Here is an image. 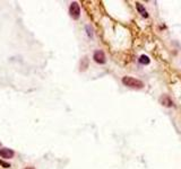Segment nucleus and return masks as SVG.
<instances>
[{
	"mask_svg": "<svg viewBox=\"0 0 181 169\" xmlns=\"http://www.w3.org/2000/svg\"><path fill=\"white\" fill-rule=\"evenodd\" d=\"M86 30L88 31V36H89V37H92V32H91V27H89V26H86Z\"/></svg>",
	"mask_w": 181,
	"mask_h": 169,
	"instance_id": "9",
	"label": "nucleus"
},
{
	"mask_svg": "<svg viewBox=\"0 0 181 169\" xmlns=\"http://www.w3.org/2000/svg\"><path fill=\"white\" fill-rule=\"evenodd\" d=\"M69 14L70 16L74 18V19H78L79 18V15H80V8H79V5L77 2H73L69 7Z\"/></svg>",
	"mask_w": 181,
	"mask_h": 169,
	"instance_id": "2",
	"label": "nucleus"
},
{
	"mask_svg": "<svg viewBox=\"0 0 181 169\" xmlns=\"http://www.w3.org/2000/svg\"><path fill=\"white\" fill-rule=\"evenodd\" d=\"M0 157L5 159H11L14 157V151L8 148H2L0 150Z\"/></svg>",
	"mask_w": 181,
	"mask_h": 169,
	"instance_id": "4",
	"label": "nucleus"
},
{
	"mask_svg": "<svg viewBox=\"0 0 181 169\" xmlns=\"http://www.w3.org/2000/svg\"><path fill=\"white\" fill-rule=\"evenodd\" d=\"M25 169H35V168H34V167H26Z\"/></svg>",
	"mask_w": 181,
	"mask_h": 169,
	"instance_id": "10",
	"label": "nucleus"
},
{
	"mask_svg": "<svg viewBox=\"0 0 181 169\" xmlns=\"http://www.w3.org/2000/svg\"><path fill=\"white\" fill-rule=\"evenodd\" d=\"M122 84L129 87V88H135V89H141L144 87L143 81H140L137 78L130 77V76H126V77L122 78Z\"/></svg>",
	"mask_w": 181,
	"mask_h": 169,
	"instance_id": "1",
	"label": "nucleus"
},
{
	"mask_svg": "<svg viewBox=\"0 0 181 169\" xmlns=\"http://www.w3.org/2000/svg\"><path fill=\"white\" fill-rule=\"evenodd\" d=\"M139 63L141 64H145V65H147V64H149V62H150V60H149V58L147 56V55H145V54H143V55H140L138 59Z\"/></svg>",
	"mask_w": 181,
	"mask_h": 169,
	"instance_id": "6",
	"label": "nucleus"
},
{
	"mask_svg": "<svg viewBox=\"0 0 181 169\" xmlns=\"http://www.w3.org/2000/svg\"><path fill=\"white\" fill-rule=\"evenodd\" d=\"M0 146H1V144H0Z\"/></svg>",
	"mask_w": 181,
	"mask_h": 169,
	"instance_id": "11",
	"label": "nucleus"
},
{
	"mask_svg": "<svg viewBox=\"0 0 181 169\" xmlns=\"http://www.w3.org/2000/svg\"><path fill=\"white\" fill-rule=\"evenodd\" d=\"M137 9H138V11L140 14H143L144 17H147V16H148V15H147V11L145 10V8H144L143 6H140L139 3H137Z\"/></svg>",
	"mask_w": 181,
	"mask_h": 169,
	"instance_id": "7",
	"label": "nucleus"
},
{
	"mask_svg": "<svg viewBox=\"0 0 181 169\" xmlns=\"http://www.w3.org/2000/svg\"><path fill=\"white\" fill-rule=\"evenodd\" d=\"M0 165L5 166L6 168H9V167H10V165H9V164H6V162H3V161H1V160H0Z\"/></svg>",
	"mask_w": 181,
	"mask_h": 169,
	"instance_id": "8",
	"label": "nucleus"
},
{
	"mask_svg": "<svg viewBox=\"0 0 181 169\" xmlns=\"http://www.w3.org/2000/svg\"><path fill=\"white\" fill-rule=\"evenodd\" d=\"M93 58H94V61L97 62V63L100 64H103L105 62V55H104V52L103 51H101V50H97L94 52V55H93Z\"/></svg>",
	"mask_w": 181,
	"mask_h": 169,
	"instance_id": "3",
	"label": "nucleus"
},
{
	"mask_svg": "<svg viewBox=\"0 0 181 169\" xmlns=\"http://www.w3.org/2000/svg\"><path fill=\"white\" fill-rule=\"evenodd\" d=\"M161 103H162V105L165 106V107H171V106H173V102L171 100L170 97L166 95L161 97Z\"/></svg>",
	"mask_w": 181,
	"mask_h": 169,
	"instance_id": "5",
	"label": "nucleus"
}]
</instances>
